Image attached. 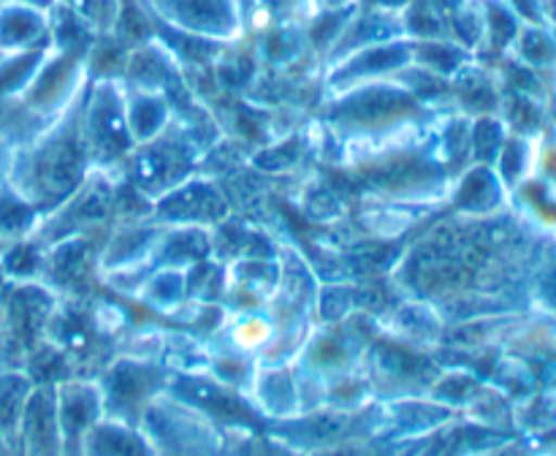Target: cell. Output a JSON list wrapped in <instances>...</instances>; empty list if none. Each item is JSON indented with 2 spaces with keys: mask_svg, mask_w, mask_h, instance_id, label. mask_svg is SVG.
<instances>
[{
  "mask_svg": "<svg viewBox=\"0 0 556 456\" xmlns=\"http://www.w3.org/2000/svg\"><path fill=\"white\" fill-rule=\"evenodd\" d=\"M0 5H30V9H41L47 0H0Z\"/></svg>",
  "mask_w": 556,
  "mask_h": 456,
  "instance_id": "3",
  "label": "cell"
},
{
  "mask_svg": "<svg viewBox=\"0 0 556 456\" xmlns=\"http://www.w3.org/2000/svg\"><path fill=\"white\" fill-rule=\"evenodd\" d=\"M514 47L521 54V60L532 68H554L556 65L554 27L521 25L519 36L514 38Z\"/></svg>",
  "mask_w": 556,
  "mask_h": 456,
  "instance_id": "2",
  "label": "cell"
},
{
  "mask_svg": "<svg viewBox=\"0 0 556 456\" xmlns=\"http://www.w3.org/2000/svg\"><path fill=\"white\" fill-rule=\"evenodd\" d=\"M0 456H5V440L0 438Z\"/></svg>",
  "mask_w": 556,
  "mask_h": 456,
  "instance_id": "4",
  "label": "cell"
},
{
  "mask_svg": "<svg viewBox=\"0 0 556 456\" xmlns=\"http://www.w3.org/2000/svg\"><path fill=\"white\" fill-rule=\"evenodd\" d=\"M41 33V14L30 5H0V52H22Z\"/></svg>",
  "mask_w": 556,
  "mask_h": 456,
  "instance_id": "1",
  "label": "cell"
}]
</instances>
